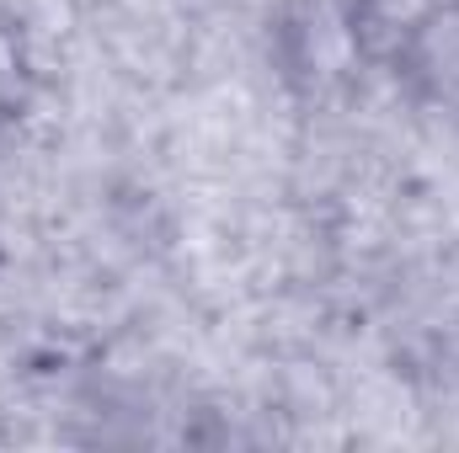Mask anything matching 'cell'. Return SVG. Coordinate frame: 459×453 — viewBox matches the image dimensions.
Wrapping results in <instances>:
<instances>
[{
	"label": "cell",
	"mask_w": 459,
	"mask_h": 453,
	"mask_svg": "<svg viewBox=\"0 0 459 453\" xmlns=\"http://www.w3.org/2000/svg\"><path fill=\"white\" fill-rule=\"evenodd\" d=\"M395 75L422 107L459 117V0H433L406 21L395 43Z\"/></svg>",
	"instance_id": "cell-1"
}]
</instances>
